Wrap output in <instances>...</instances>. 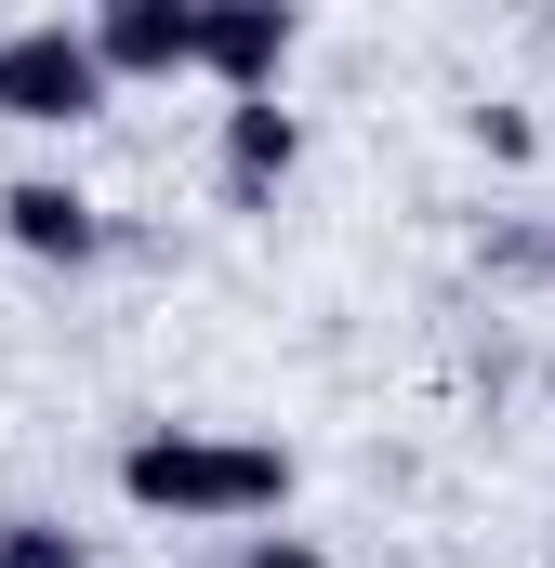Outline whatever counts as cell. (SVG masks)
<instances>
[{"mask_svg":"<svg viewBox=\"0 0 555 568\" xmlns=\"http://www.w3.org/2000/svg\"><path fill=\"white\" fill-rule=\"evenodd\" d=\"M120 503L172 529H252L291 503V449L278 436H212V424H145L120 449Z\"/></svg>","mask_w":555,"mask_h":568,"instance_id":"1","label":"cell"},{"mask_svg":"<svg viewBox=\"0 0 555 568\" xmlns=\"http://www.w3.org/2000/svg\"><path fill=\"white\" fill-rule=\"evenodd\" d=\"M93 106H107V67H93V40H80L67 13L0 27V120H13V133H80Z\"/></svg>","mask_w":555,"mask_h":568,"instance_id":"2","label":"cell"},{"mask_svg":"<svg viewBox=\"0 0 555 568\" xmlns=\"http://www.w3.org/2000/svg\"><path fill=\"white\" fill-rule=\"evenodd\" d=\"M80 40H93L107 93L120 80H185L199 67V0H107V13H80Z\"/></svg>","mask_w":555,"mask_h":568,"instance_id":"3","label":"cell"},{"mask_svg":"<svg viewBox=\"0 0 555 568\" xmlns=\"http://www.w3.org/2000/svg\"><path fill=\"white\" fill-rule=\"evenodd\" d=\"M291 13L278 0H199V80H225V106H252V93H278V67H291Z\"/></svg>","mask_w":555,"mask_h":568,"instance_id":"4","label":"cell"},{"mask_svg":"<svg viewBox=\"0 0 555 568\" xmlns=\"http://www.w3.org/2000/svg\"><path fill=\"white\" fill-rule=\"evenodd\" d=\"M0 239H13L27 265H93V252H107V212H93L67 172H13V185H0Z\"/></svg>","mask_w":555,"mask_h":568,"instance_id":"5","label":"cell"},{"mask_svg":"<svg viewBox=\"0 0 555 568\" xmlns=\"http://www.w3.org/2000/svg\"><path fill=\"white\" fill-rule=\"evenodd\" d=\"M291 159H304V120H291L278 93L225 106V133H212V172H225V199H239V212H265L278 185H291Z\"/></svg>","mask_w":555,"mask_h":568,"instance_id":"6","label":"cell"},{"mask_svg":"<svg viewBox=\"0 0 555 568\" xmlns=\"http://www.w3.org/2000/svg\"><path fill=\"white\" fill-rule=\"evenodd\" d=\"M0 568H93V556H80V529H53V516H0Z\"/></svg>","mask_w":555,"mask_h":568,"instance_id":"7","label":"cell"},{"mask_svg":"<svg viewBox=\"0 0 555 568\" xmlns=\"http://www.w3.org/2000/svg\"><path fill=\"white\" fill-rule=\"evenodd\" d=\"M463 133L490 145V159H529V145H543V133H529V106H476V120H463Z\"/></svg>","mask_w":555,"mask_h":568,"instance_id":"8","label":"cell"},{"mask_svg":"<svg viewBox=\"0 0 555 568\" xmlns=\"http://www.w3.org/2000/svg\"><path fill=\"white\" fill-rule=\"evenodd\" d=\"M252 568H331V556H304V542H252Z\"/></svg>","mask_w":555,"mask_h":568,"instance_id":"9","label":"cell"}]
</instances>
